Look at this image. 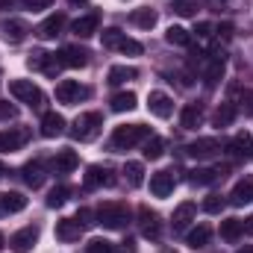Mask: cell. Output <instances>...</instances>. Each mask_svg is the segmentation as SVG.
Returning a JSON list of instances; mask_svg holds the SVG:
<instances>
[{"label": "cell", "mask_w": 253, "mask_h": 253, "mask_svg": "<svg viewBox=\"0 0 253 253\" xmlns=\"http://www.w3.org/2000/svg\"><path fill=\"white\" fill-rule=\"evenodd\" d=\"M251 200H253V177H245V180L236 183V189L230 194V203H233V206H245V203H251Z\"/></svg>", "instance_id": "20"}, {"label": "cell", "mask_w": 253, "mask_h": 253, "mask_svg": "<svg viewBox=\"0 0 253 253\" xmlns=\"http://www.w3.org/2000/svg\"><path fill=\"white\" fill-rule=\"evenodd\" d=\"M230 153H233L236 159H251L253 156V138L248 132H239V135L230 141Z\"/></svg>", "instance_id": "21"}, {"label": "cell", "mask_w": 253, "mask_h": 253, "mask_svg": "<svg viewBox=\"0 0 253 253\" xmlns=\"http://www.w3.org/2000/svg\"><path fill=\"white\" fill-rule=\"evenodd\" d=\"M194 9H197V0H174V12L183 15V18L194 15Z\"/></svg>", "instance_id": "40"}, {"label": "cell", "mask_w": 253, "mask_h": 253, "mask_svg": "<svg viewBox=\"0 0 253 253\" xmlns=\"http://www.w3.org/2000/svg\"><path fill=\"white\" fill-rule=\"evenodd\" d=\"M203 121V109H200V103H189L186 109H183V115H180V124L186 126V129H197Z\"/></svg>", "instance_id": "26"}, {"label": "cell", "mask_w": 253, "mask_h": 253, "mask_svg": "<svg viewBox=\"0 0 253 253\" xmlns=\"http://www.w3.org/2000/svg\"><path fill=\"white\" fill-rule=\"evenodd\" d=\"M124 39H126V36L118 30V27H109V30H103V33H100V42H103V47H109V50H112V47H121V42H124Z\"/></svg>", "instance_id": "35"}, {"label": "cell", "mask_w": 253, "mask_h": 253, "mask_svg": "<svg viewBox=\"0 0 253 253\" xmlns=\"http://www.w3.org/2000/svg\"><path fill=\"white\" fill-rule=\"evenodd\" d=\"M165 39H168V44H180V47H189L191 44V36L183 30V27H168Z\"/></svg>", "instance_id": "36"}, {"label": "cell", "mask_w": 253, "mask_h": 253, "mask_svg": "<svg viewBox=\"0 0 253 253\" xmlns=\"http://www.w3.org/2000/svg\"><path fill=\"white\" fill-rule=\"evenodd\" d=\"M65 132V118L59 112H47L44 118H42V135L44 138H56V135H62Z\"/></svg>", "instance_id": "19"}, {"label": "cell", "mask_w": 253, "mask_h": 253, "mask_svg": "<svg viewBox=\"0 0 253 253\" xmlns=\"http://www.w3.org/2000/svg\"><path fill=\"white\" fill-rule=\"evenodd\" d=\"M236 253H253V245H245L242 251H236Z\"/></svg>", "instance_id": "51"}, {"label": "cell", "mask_w": 253, "mask_h": 253, "mask_svg": "<svg viewBox=\"0 0 253 253\" xmlns=\"http://www.w3.org/2000/svg\"><path fill=\"white\" fill-rule=\"evenodd\" d=\"M68 3H71V6H80V3H85V0H68Z\"/></svg>", "instance_id": "55"}, {"label": "cell", "mask_w": 253, "mask_h": 253, "mask_svg": "<svg viewBox=\"0 0 253 253\" xmlns=\"http://www.w3.org/2000/svg\"><path fill=\"white\" fill-rule=\"evenodd\" d=\"M121 50L129 53V56H138V53H141V44H138L135 39H124V42H121Z\"/></svg>", "instance_id": "46"}, {"label": "cell", "mask_w": 253, "mask_h": 253, "mask_svg": "<svg viewBox=\"0 0 253 253\" xmlns=\"http://www.w3.org/2000/svg\"><path fill=\"white\" fill-rule=\"evenodd\" d=\"M168 253H171V251H168Z\"/></svg>", "instance_id": "56"}, {"label": "cell", "mask_w": 253, "mask_h": 253, "mask_svg": "<svg viewBox=\"0 0 253 253\" xmlns=\"http://www.w3.org/2000/svg\"><path fill=\"white\" fill-rule=\"evenodd\" d=\"M242 236H245V230H242V221H239V218L221 221V239H224V242H236V239H242Z\"/></svg>", "instance_id": "29"}, {"label": "cell", "mask_w": 253, "mask_h": 253, "mask_svg": "<svg viewBox=\"0 0 253 253\" xmlns=\"http://www.w3.org/2000/svg\"><path fill=\"white\" fill-rule=\"evenodd\" d=\"M233 118H236V106H233V103H221V106L215 109V115H212V124L224 129V126L233 124Z\"/></svg>", "instance_id": "30"}, {"label": "cell", "mask_w": 253, "mask_h": 253, "mask_svg": "<svg viewBox=\"0 0 253 253\" xmlns=\"http://www.w3.org/2000/svg\"><path fill=\"white\" fill-rule=\"evenodd\" d=\"M209 236H212L209 224H200V227H194V230L189 233V239H186V242H189V248H194V251H197V248H203V245L209 242Z\"/></svg>", "instance_id": "31"}, {"label": "cell", "mask_w": 253, "mask_h": 253, "mask_svg": "<svg viewBox=\"0 0 253 253\" xmlns=\"http://www.w3.org/2000/svg\"><path fill=\"white\" fill-rule=\"evenodd\" d=\"M27 33H30V27H27L24 21H18V18H12V21L3 24V36H6V42H24Z\"/></svg>", "instance_id": "24"}, {"label": "cell", "mask_w": 253, "mask_h": 253, "mask_svg": "<svg viewBox=\"0 0 253 253\" xmlns=\"http://www.w3.org/2000/svg\"><path fill=\"white\" fill-rule=\"evenodd\" d=\"M194 215H197V206L186 200V203H180L177 209H174V230H186L191 221H194Z\"/></svg>", "instance_id": "22"}, {"label": "cell", "mask_w": 253, "mask_h": 253, "mask_svg": "<svg viewBox=\"0 0 253 253\" xmlns=\"http://www.w3.org/2000/svg\"><path fill=\"white\" fill-rule=\"evenodd\" d=\"M147 109H150V115H156V118H171L174 100H171L165 91H150V94H147Z\"/></svg>", "instance_id": "8"}, {"label": "cell", "mask_w": 253, "mask_h": 253, "mask_svg": "<svg viewBox=\"0 0 253 253\" xmlns=\"http://www.w3.org/2000/svg\"><path fill=\"white\" fill-rule=\"evenodd\" d=\"M218 150H221V141L218 138H197V141H191L189 147H186V153H189L191 159H209Z\"/></svg>", "instance_id": "10"}, {"label": "cell", "mask_w": 253, "mask_h": 253, "mask_svg": "<svg viewBox=\"0 0 253 253\" xmlns=\"http://www.w3.org/2000/svg\"><path fill=\"white\" fill-rule=\"evenodd\" d=\"M129 21H132L138 30H153V27H156V12H153V9H135V12L129 15Z\"/></svg>", "instance_id": "28"}, {"label": "cell", "mask_w": 253, "mask_h": 253, "mask_svg": "<svg viewBox=\"0 0 253 253\" xmlns=\"http://www.w3.org/2000/svg\"><path fill=\"white\" fill-rule=\"evenodd\" d=\"M194 33H197L200 39H209V36H212V24H206V21H200V24L194 27Z\"/></svg>", "instance_id": "48"}, {"label": "cell", "mask_w": 253, "mask_h": 253, "mask_svg": "<svg viewBox=\"0 0 253 253\" xmlns=\"http://www.w3.org/2000/svg\"><path fill=\"white\" fill-rule=\"evenodd\" d=\"M242 109H245V115H253V91L242 94Z\"/></svg>", "instance_id": "47"}, {"label": "cell", "mask_w": 253, "mask_h": 253, "mask_svg": "<svg viewBox=\"0 0 253 253\" xmlns=\"http://www.w3.org/2000/svg\"><path fill=\"white\" fill-rule=\"evenodd\" d=\"M242 230H245L248 236H253V215H251V218H245V221H242Z\"/></svg>", "instance_id": "50"}, {"label": "cell", "mask_w": 253, "mask_h": 253, "mask_svg": "<svg viewBox=\"0 0 253 253\" xmlns=\"http://www.w3.org/2000/svg\"><path fill=\"white\" fill-rule=\"evenodd\" d=\"M224 209V197L221 194H209L206 200H203V212H209V215H218Z\"/></svg>", "instance_id": "39"}, {"label": "cell", "mask_w": 253, "mask_h": 253, "mask_svg": "<svg viewBox=\"0 0 253 253\" xmlns=\"http://www.w3.org/2000/svg\"><path fill=\"white\" fill-rule=\"evenodd\" d=\"M85 253H112V245H109L106 239H91V242L85 245Z\"/></svg>", "instance_id": "41"}, {"label": "cell", "mask_w": 253, "mask_h": 253, "mask_svg": "<svg viewBox=\"0 0 253 253\" xmlns=\"http://www.w3.org/2000/svg\"><path fill=\"white\" fill-rule=\"evenodd\" d=\"M221 77H224V62H212L206 71V85H215Z\"/></svg>", "instance_id": "42"}, {"label": "cell", "mask_w": 253, "mask_h": 253, "mask_svg": "<svg viewBox=\"0 0 253 253\" xmlns=\"http://www.w3.org/2000/svg\"><path fill=\"white\" fill-rule=\"evenodd\" d=\"M94 218H97V215H94L91 209H80V212H77V224H80L83 230H88V227H94V224H97Z\"/></svg>", "instance_id": "43"}, {"label": "cell", "mask_w": 253, "mask_h": 253, "mask_svg": "<svg viewBox=\"0 0 253 253\" xmlns=\"http://www.w3.org/2000/svg\"><path fill=\"white\" fill-rule=\"evenodd\" d=\"M27 138H30V129H24V126H9V129H0V150L12 153V150L24 147V144H27Z\"/></svg>", "instance_id": "5"}, {"label": "cell", "mask_w": 253, "mask_h": 253, "mask_svg": "<svg viewBox=\"0 0 253 253\" xmlns=\"http://www.w3.org/2000/svg\"><path fill=\"white\" fill-rule=\"evenodd\" d=\"M27 206V197L21 191H3L0 194V215H12V212H21Z\"/></svg>", "instance_id": "15"}, {"label": "cell", "mask_w": 253, "mask_h": 253, "mask_svg": "<svg viewBox=\"0 0 253 253\" xmlns=\"http://www.w3.org/2000/svg\"><path fill=\"white\" fill-rule=\"evenodd\" d=\"M83 236V227L77 224V218H62L56 221V239L59 242H77Z\"/></svg>", "instance_id": "17"}, {"label": "cell", "mask_w": 253, "mask_h": 253, "mask_svg": "<svg viewBox=\"0 0 253 253\" xmlns=\"http://www.w3.org/2000/svg\"><path fill=\"white\" fill-rule=\"evenodd\" d=\"M174 191V174L171 171H156L150 177V194L153 197H168Z\"/></svg>", "instance_id": "13"}, {"label": "cell", "mask_w": 253, "mask_h": 253, "mask_svg": "<svg viewBox=\"0 0 253 253\" xmlns=\"http://www.w3.org/2000/svg\"><path fill=\"white\" fill-rule=\"evenodd\" d=\"M224 177H227V165H221V168H194L189 174V183H194V186H209V183L224 180Z\"/></svg>", "instance_id": "12"}, {"label": "cell", "mask_w": 253, "mask_h": 253, "mask_svg": "<svg viewBox=\"0 0 253 253\" xmlns=\"http://www.w3.org/2000/svg\"><path fill=\"white\" fill-rule=\"evenodd\" d=\"M112 183V177H109V171L103 168V165H88L85 168V177H83V186L88 191L100 189V186H109Z\"/></svg>", "instance_id": "11"}, {"label": "cell", "mask_w": 253, "mask_h": 253, "mask_svg": "<svg viewBox=\"0 0 253 253\" xmlns=\"http://www.w3.org/2000/svg\"><path fill=\"white\" fill-rule=\"evenodd\" d=\"M36 242H39V227H24L9 239V248H12V253H30Z\"/></svg>", "instance_id": "7"}, {"label": "cell", "mask_w": 253, "mask_h": 253, "mask_svg": "<svg viewBox=\"0 0 253 253\" xmlns=\"http://www.w3.org/2000/svg\"><path fill=\"white\" fill-rule=\"evenodd\" d=\"M124 174H126V183H129V186H135V189L144 183V165H141V162H126Z\"/></svg>", "instance_id": "33"}, {"label": "cell", "mask_w": 253, "mask_h": 253, "mask_svg": "<svg viewBox=\"0 0 253 253\" xmlns=\"http://www.w3.org/2000/svg\"><path fill=\"white\" fill-rule=\"evenodd\" d=\"M59 59H62V65H68V68H83V65H88V50L71 44V47H62Z\"/></svg>", "instance_id": "18"}, {"label": "cell", "mask_w": 253, "mask_h": 253, "mask_svg": "<svg viewBox=\"0 0 253 253\" xmlns=\"http://www.w3.org/2000/svg\"><path fill=\"white\" fill-rule=\"evenodd\" d=\"M12 118H18V106L0 100V121H12Z\"/></svg>", "instance_id": "44"}, {"label": "cell", "mask_w": 253, "mask_h": 253, "mask_svg": "<svg viewBox=\"0 0 253 253\" xmlns=\"http://www.w3.org/2000/svg\"><path fill=\"white\" fill-rule=\"evenodd\" d=\"M3 174H6V165H3V162H0V180H3Z\"/></svg>", "instance_id": "53"}, {"label": "cell", "mask_w": 253, "mask_h": 253, "mask_svg": "<svg viewBox=\"0 0 253 253\" xmlns=\"http://www.w3.org/2000/svg\"><path fill=\"white\" fill-rule=\"evenodd\" d=\"M138 227H141V236L144 239H159V233H162V224H159V215L153 212V209H147V206H141L138 209Z\"/></svg>", "instance_id": "6"}, {"label": "cell", "mask_w": 253, "mask_h": 253, "mask_svg": "<svg viewBox=\"0 0 253 253\" xmlns=\"http://www.w3.org/2000/svg\"><path fill=\"white\" fill-rule=\"evenodd\" d=\"M162 153H165V141L159 135H150L144 141V159H162Z\"/></svg>", "instance_id": "34"}, {"label": "cell", "mask_w": 253, "mask_h": 253, "mask_svg": "<svg viewBox=\"0 0 253 253\" xmlns=\"http://www.w3.org/2000/svg\"><path fill=\"white\" fill-rule=\"evenodd\" d=\"M24 183L30 189H39L44 183V171H42V162H27L24 165Z\"/></svg>", "instance_id": "27"}, {"label": "cell", "mask_w": 253, "mask_h": 253, "mask_svg": "<svg viewBox=\"0 0 253 253\" xmlns=\"http://www.w3.org/2000/svg\"><path fill=\"white\" fill-rule=\"evenodd\" d=\"M77 165H80V156H77V150H71V147H65V150H59V153L53 156L56 174H71Z\"/></svg>", "instance_id": "16"}, {"label": "cell", "mask_w": 253, "mask_h": 253, "mask_svg": "<svg viewBox=\"0 0 253 253\" xmlns=\"http://www.w3.org/2000/svg\"><path fill=\"white\" fill-rule=\"evenodd\" d=\"M80 97H88V88H80L77 80H62L56 85V100L59 103H77Z\"/></svg>", "instance_id": "9"}, {"label": "cell", "mask_w": 253, "mask_h": 253, "mask_svg": "<svg viewBox=\"0 0 253 253\" xmlns=\"http://www.w3.org/2000/svg\"><path fill=\"white\" fill-rule=\"evenodd\" d=\"M68 194H71L68 186H56V189H50V194H47V206H50V209H59L65 200H68Z\"/></svg>", "instance_id": "38"}, {"label": "cell", "mask_w": 253, "mask_h": 253, "mask_svg": "<svg viewBox=\"0 0 253 253\" xmlns=\"http://www.w3.org/2000/svg\"><path fill=\"white\" fill-rule=\"evenodd\" d=\"M53 0H21V6L24 9H30V12H42V9H47Z\"/></svg>", "instance_id": "45"}, {"label": "cell", "mask_w": 253, "mask_h": 253, "mask_svg": "<svg viewBox=\"0 0 253 253\" xmlns=\"http://www.w3.org/2000/svg\"><path fill=\"white\" fill-rule=\"evenodd\" d=\"M129 109H135V94L132 91H118L112 97V112H129Z\"/></svg>", "instance_id": "32"}, {"label": "cell", "mask_w": 253, "mask_h": 253, "mask_svg": "<svg viewBox=\"0 0 253 253\" xmlns=\"http://www.w3.org/2000/svg\"><path fill=\"white\" fill-rule=\"evenodd\" d=\"M9 91H12L15 100L27 103V106H33V109L44 106V91H42L33 80H9Z\"/></svg>", "instance_id": "3"}, {"label": "cell", "mask_w": 253, "mask_h": 253, "mask_svg": "<svg viewBox=\"0 0 253 253\" xmlns=\"http://www.w3.org/2000/svg\"><path fill=\"white\" fill-rule=\"evenodd\" d=\"M150 138V126L144 124H124V126H115V132H112V150H129V147H135V144H141V141H147Z\"/></svg>", "instance_id": "1"}, {"label": "cell", "mask_w": 253, "mask_h": 253, "mask_svg": "<svg viewBox=\"0 0 253 253\" xmlns=\"http://www.w3.org/2000/svg\"><path fill=\"white\" fill-rule=\"evenodd\" d=\"M97 27H100V12H88V15L77 18L71 30H74L80 39H88V36H94V33H97Z\"/></svg>", "instance_id": "14"}, {"label": "cell", "mask_w": 253, "mask_h": 253, "mask_svg": "<svg viewBox=\"0 0 253 253\" xmlns=\"http://www.w3.org/2000/svg\"><path fill=\"white\" fill-rule=\"evenodd\" d=\"M3 248H6V239H3V233H0V251H3Z\"/></svg>", "instance_id": "54"}, {"label": "cell", "mask_w": 253, "mask_h": 253, "mask_svg": "<svg viewBox=\"0 0 253 253\" xmlns=\"http://www.w3.org/2000/svg\"><path fill=\"white\" fill-rule=\"evenodd\" d=\"M218 33H221V39H230V36H233V24H221Z\"/></svg>", "instance_id": "49"}, {"label": "cell", "mask_w": 253, "mask_h": 253, "mask_svg": "<svg viewBox=\"0 0 253 253\" xmlns=\"http://www.w3.org/2000/svg\"><path fill=\"white\" fill-rule=\"evenodd\" d=\"M62 27H65V15L62 12H56V15H50L47 21H42L39 36H42V39H56V36L62 33Z\"/></svg>", "instance_id": "23"}, {"label": "cell", "mask_w": 253, "mask_h": 253, "mask_svg": "<svg viewBox=\"0 0 253 253\" xmlns=\"http://www.w3.org/2000/svg\"><path fill=\"white\" fill-rule=\"evenodd\" d=\"M100 129H103V115L100 112H83L74 121V126H71V138H77V141H94L100 135Z\"/></svg>", "instance_id": "2"}, {"label": "cell", "mask_w": 253, "mask_h": 253, "mask_svg": "<svg viewBox=\"0 0 253 253\" xmlns=\"http://www.w3.org/2000/svg\"><path fill=\"white\" fill-rule=\"evenodd\" d=\"M12 6V0H0V9H9Z\"/></svg>", "instance_id": "52"}, {"label": "cell", "mask_w": 253, "mask_h": 253, "mask_svg": "<svg viewBox=\"0 0 253 253\" xmlns=\"http://www.w3.org/2000/svg\"><path fill=\"white\" fill-rule=\"evenodd\" d=\"M126 221H129V209L124 203H103L97 209V224H103L109 230H121V227H126Z\"/></svg>", "instance_id": "4"}, {"label": "cell", "mask_w": 253, "mask_h": 253, "mask_svg": "<svg viewBox=\"0 0 253 253\" xmlns=\"http://www.w3.org/2000/svg\"><path fill=\"white\" fill-rule=\"evenodd\" d=\"M47 59H50L47 50H33V53L27 56V68H30V71H44V68H47Z\"/></svg>", "instance_id": "37"}, {"label": "cell", "mask_w": 253, "mask_h": 253, "mask_svg": "<svg viewBox=\"0 0 253 253\" xmlns=\"http://www.w3.org/2000/svg\"><path fill=\"white\" fill-rule=\"evenodd\" d=\"M138 77V71L135 68H129V65H112L109 68V85H121V83H126V80H135Z\"/></svg>", "instance_id": "25"}]
</instances>
